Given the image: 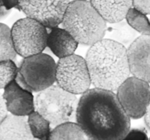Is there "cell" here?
<instances>
[{
  "label": "cell",
  "mask_w": 150,
  "mask_h": 140,
  "mask_svg": "<svg viewBox=\"0 0 150 140\" xmlns=\"http://www.w3.org/2000/svg\"><path fill=\"white\" fill-rule=\"evenodd\" d=\"M56 83L75 95H82L90 89L92 83L85 58L76 54L60 58L57 64Z\"/></svg>",
  "instance_id": "cell-7"
},
{
  "label": "cell",
  "mask_w": 150,
  "mask_h": 140,
  "mask_svg": "<svg viewBox=\"0 0 150 140\" xmlns=\"http://www.w3.org/2000/svg\"><path fill=\"white\" fill-rule=\"evenodd\" d=\"M144 118V123L146 128L150 130V101L149 104H148L147 108H146V113H145Z\"/></svg>",
  "instance_id": "cell-25"
},
{
  "label": "cell",
  "mask_w": 150,
  "mask_h": 140,
  "mask_svg": "<svg viewBox=\"0 0 150 140\" xmlns=\"http://www.w3.org/2000/svg\"><path fill=\"white\" fill-rule=\"evenodd\" d=\"M48 140H91L79 124L66 123L53 128Z\"/></svg>",
  "instance_id": "cell-16"
},
{
  "label": "cell",
  "mask_w": 150,
  "mask_h": 140,
  "mask_svg": "<svg viewBox=\"0 0 150 140\" xmlns=\"http://www.w3.org/2000/svg\"><path fill=\"white\" fill-rule=\"evenodd\" d=\"M122 140H149V139L144 129L133 128Z\"/></svg>",
  "instance_id": "cell-21"
},
{
  "label": "cell",
  "mask_w": 150,
  "mask_h": 140,
  "mask_svg": "<svg viewBox=\"0 0 150 140\" xmlns=\"http://www.w3.org/2000/svg\"><path fill=\"white\" fill-rule=\"evenodd\" d=\"M132 7L146 15H150V0H132Z\"/></svg>",
  "instance_id": "cell-22"
},
{
  "label": "cell",
  "mask_w": 150,
  "mask_h": 140,
  "mask_svg": "<svg viewBox=\"0 0 150 140\" xmlns=\"http://www.w3.org/2000/svg\"><path fill=\"white\" fill-rule=\"evenodd\" d=\"M56 69L57 63L54 58L41 52L23 58L16 81L26 90L39 93L54 84Z\"/></svg>",
  "instance_id": "cell-5"
},
{
  "label": "cell",
  "mask_w": 150,
  "mask_h": 140,
  "mask_svg": "<svg viewBox=\"0 0 150 140\" xmlns=\"http://www.w3.org/2000/svg\"><path fill=\"white\" fill-rule=\"evenodd\" d=\"M139 34L136 31L129 26L125 19L117 23H110V26H107L105 32V35L108 36L106 39H111L126 48L139 37Z\"/></svg>",
  "instance_id": "cell-15"
},
{
  "label": "cell",
  "mask_w": 150,
  "mask_h": 140,
  "mask_svg": "<svg viewBox=\"0 0 150 140\" xmlns=\"http://www.w3.org/2000/svg\"><path fill=\"white\" fill-rule=\"evenodd\" d=\"M70 1L71 0H20L19 7L26 17L51 29L62 23Z\"/></svg>",
  "instance_id": "cell-9"
},
{
  "label": "cell",
  "mask_w": 150,
  "mask_h": 140,
  "mask_svg": "<svg viewBox=\"0 0 150 140\" xmlns=\"http://www.w3.org/2000/svg\"><path fill=\"white\" fill-rule=\"evenodd\" d=\"M18 67L14 61L7 60L0 61V90L4 89L16 79Z\"/></svg>",
  "instance_id": "cell-20"
},
{
  "label": "cell",
  "mask_w": 150,
  "mask_h": 140,
  "mask_svg": "<svg viewBox=\"0 0 150 140\" xmlns=\"http://www.w3.org/2000/svg\"><path fill=\"white\" fill-rule=\"evenodd\" d=\"M0 140H35L30 132L27 117L7 114L0 124Z\"/></svg>",
  "instance_id": "cell-13"
},
{
  "label": "cell",
  "mask_w": 150,
  "mask_h": 140,
  "mask_svg": "<svg viewBox=\"0 0 150 140\" xmlns=\"http://www.w3.org/2000/svg\"><path fill=\"white\" fill-rule=\"evenodd\" d=\"M130 74L150 83V35H140L127 48Z\"/></svg>",
  "instance_id": "cell-10"
},
{
  "label": "cell",
  "mask_w": 150,
  "mask_h": 140,
  "mask_svg": "<svg viewBox=\"0 0 150 140\" xmlns=\"http://www.w3.org/2000/svg\"><path fill=\"white\" fill-rule=\"evenodd\" d=\"M76 120L91 140H122L130 130L116 93L95 88L79 99Z\"/></svg>",
  "instance_id": "cell-1"
},
{
  "label": "cell",
  "mask_w": 150,
  "mask_h": 140,
  "mask_svg": "<svg viewBox=\"0 0 150 140\" xmlns=\"http://www.w3.org/2000/svg\"><path fill=\"white\" fill-rule=\"evenodd\" d=\"M17 53L13 45L11 29L4 23H0V61H14Z\"/></svg>",
  "instance_id": "cell-18"
},
{
  "label": "cell",
  "mask_w": 150,
  "mask_h": 140,
  "mask_svg": "<svg viewBox=\"0 0 150 140\" xmlns=\"http://www.w3.org/2000/svg\"><path fill=\"white\" fill-rule=\"evenodd\" d=\"M116 96L129 118L140 119L144 116L149 103V83L130 76L117 88Z\"/></svg>",
  "instance_id": "cell-8"
},
{
  "label": "cell",
  "mask_w": 150,
  "mask_h": 140,
  "mask_svg": "<svg viewBox=\"0 0 150 140\" xmlns=\"http://www.w3.org/2000/svg\"><path fill=\"white\" fill-rule=\"evenodd\" d=\"M76 1H85V0H76Z\"/></svg>",
  "instance_id": "cell-27"
},
{
  "label": "cell",
  "mask_w": 150,
  "mask_h": 140,
  "mask_svg": "<svg viewBox=\"0 0 150 140\" xmlns=\"http://www.w3.org/2000/svg\"><path fill=\"white\" fill-rule=\"evenodd\" d=\"M2 97L7 112L12 115L27 117L35 111L32 92L22 88L16 80L4 88Z\"/></svg>",
  "instance_id": "cell-11"
},
{
  "label": "cell",
  "mask_w": 150,
  "mask_h": 140,
  "mask_svg": "<svg viewBox=\"0 0 150 140\" xmlns=\"http://www.w3.org/2000/svg\"><path fill=\"white\" fill-rule=\"evenodd\" d=\"M30 132L35 140H48L51 134V125L50 123L36 111L27 116Z\"/></svg>",
  "instance_id": "cell-17"
},
{
  "label": "cell",
  "mask_w": 150,
  "mask_h": 140,
  "mask_svg": "<svg viewBox=\"0 0 150 140\" xmlns=\"http://www.w3.org/2000/svg\"><path fill=\"white\" fill-rule=\"evenodd\" d=\"M79 43L68 32L58 26L50 29L47 38V47L59 58L75 54Z\"/></svg>",
  "instance_id": "cell-12"
},
{
  "label": "cell",
  "mask_w": 150,
  "mask_h": 140,
  "mask_svg": "<svg viewBox=\"0 0 150 140\" xmlns=\"http://www.w3.org/2000/svg\"><path fill=\"white\" fill-rule=\"evenodd\" d=\"M79 99L57 85L39 92L35 99V110L51 124V127L76 120Z\"/></svg>",
  "instance_id": "cell-4"
},
{
  "label": "cell",
  "mask_w": 150,
  "mask_h": 140,
  "mask_svg": "<svg viewBox=\"0 0 150 140\" xmlns=\"http://www.w3.org/2000/svg\"><path fill=\"white\" fill-rule=\"evenodd\" d=\"M125 20L129 26L142 35H150V21L146 15L131 8L125 16Z\"/></svg>",
  "instance_id": "cell-19"
},
{
  "label": "cell",
  "mask_w": 150,
  "mask_h": 140,
  "mask_svg": "<svg viewBox=\"0 0 150 140\" xmlns=\"http://www.w3.org/2000/svg\"><path fill=\"white\" fill-rule=\"evenodd\" d=\"M19 1L20 0H2V2L6 10L11 11L13 8H16L20 10Z\"/></svg>",
  "instance_id": "cell-23"
},
{
  "label": "cell",
  "mask_w": 150,
  "mask_h": 140,
  "mask_svg": "<svg viewBox=\"0 0 150 140\" xmlns=\"http://www.w3.org/2000/svg\"><path fill=\"white\" fill-rule=\"evenodd\" d=\"M47 28L29 18L16 21L11 29L16 53L23 58L42 52L47 47Z\"/></svg>",
  "instance_id": "cell-6"
},
{
  "label": "cell",
  "mask_w": 150,
  "mask_h": 140,
  "mask_svg": "<svg viewBox=\"0 0 150 140\" xmlns=\"http://www.w3.org/2000/svg\"><path fill=\"white\" fill-rule=\"evenodd\" d=\"M149 140H150V138H149Z\"/></svg>",
  "instance_id": "cell-28"
},
{
  "label": "cell",
  "mask_w": 150,
  "mask_h": 140,
  "mask_svg": "<svg viewBox=\"0 0 150 140\" xmlns=\"http://www.w3.org/2000/svg\"><path fill=\"white\" fill-rule=\"evenodd\" d=\"M85 60L95 88L117 91L130 75L127 48L111 39H103L90 46Z\"/></svg>",
  "instance_id": "cell-2"
},
{
  "label": "cell",
  "mask_w": 150,
  "mask_h": 140,
  "mask_svg": "<svg viewBox=\"0 0 150 140\" xmlns=\"http://www.w3.org/2000/svg\"><path fill=\"white\" fill-rule=\"evenodd\" d=\"M7 114H8V112L6 109L5 103H4V101L3 99L2 95L0 93V124L2 122L3 120L5 118Z\"/></svg>",
  "instance_id": "cell-24"
},
{
  "label": "cell",
  "mask_w": 150,
  "mask_h": 140,
  "mask_svg": "<svg viewBox=\"0 0 150 140\" xmlns=\"http://www.w3.org/2000/svg\"><path fill=\"white\" fill-rule=\"evenodd\" d=\"M106 23H114L125 18L132 7V0H89Z\"/></svg>",
  "instance_id": "cell-14"
},
{
  "label": "cell",
  "mask_w": 150,
  "mask_h": 140,
  "mask_svg": "<svg viewBox=\"0 0 150 140\" xmlns=\"http://www.w3.org/2000/svg\"><path fill=\"white\" fill-rule=\"evenodd\" d=\"M62 25L78 43L86 46L104 39L107 28L105 20L89 0L70 1Z\"/></svg>",
  "instance_id": "cell-3"
},
{
  "label": "cell",
  "mask_w": 150,
  "mask_h": 140,
  "mask_svg": "<svg viewBox=\"0 0 150 140\" xmlns=\"http://www.w3.org/2000/svg\"><path fill=\"white\" fill-rule=\"evenodd\" d=\"M10 11L7 10L5 9V7H4V4H3L2 0H0V20L1 19H4L10 14Z\"/></svg>",
  "instance_id": "cell-26"
}]
</instances>
